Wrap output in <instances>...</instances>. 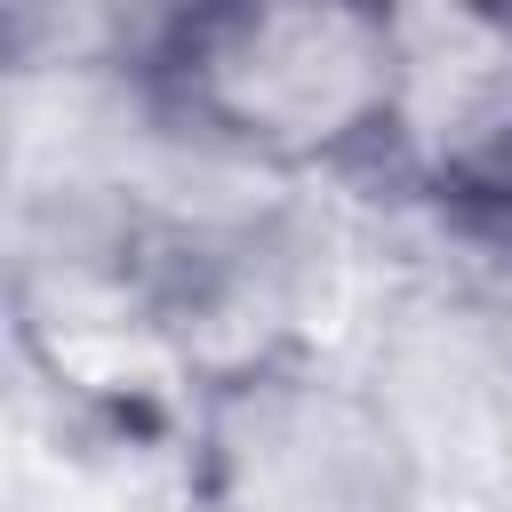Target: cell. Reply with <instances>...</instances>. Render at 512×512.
Listing matches in <instances>:
<instances>
[{"label":"cell","instance_id":"cell-1","mask_svg":"<svg viewBox=\"0 0 512 512\" xmlns=\"http://www.w3.org/2000/svg\"><path fill=\"white\" fill-rule=\"evenodd\" d=\"M168 88L280 176L392 160L400 48L384 0H216L168 56Z\"/></svg>","mask_w":512,"mask_h":512},{"label":"cell","instance_id":"cell-2","mask_svg":"<svg viewBox=\"0 0 512 512\" xmlns=\"http://www.w3.org/2000/svg\"><path fill=\"white\" fill-rule=\"evenodd\" d=\"M192 512H440L408 432L344 352L232 368L184 400Z\"/></svg>","mask_w":512,"mask_h":512},{"label":"cell","instance_id":"cell-3","mask_svg":"<svg viewBox=\"0 0 512 512\" xmlns=\"http://www.w3.org/2000/svg\"><path fill=\"white\" fill-rule=\"evenodd\" d=\"M0 40H8V80L128 64V40L104 0H0Z\"/></svg>","mask_w":512,"mask_h":512},{"label":"cell","instance_id":"cell-4","mask_svg":"<svg viewBox=\"0 0 512 512\" xmlns=\"http://www.w3.org/2000/svg\"><path fill=\"white\" fill-rule=\"evenodd\" d=\"M112 8V24H120V40H128V56H144V64H160L216 0H104Z\"/></svg>","mask_w":512,"mask_h":512},{"label":"cell","instance_id":"cell-5","mask_svg":"<svg viewBox=\"0 0 512 512\" xmlns=\"http://www.w3.org/2000/svg\"><path fill=\"white\" fill-rule=\"evenodd\" d=\"M464 8H472V16H480V24H496V32H504V40H512V0H464Z\"/></svg>","mask_w":512,"mask_h":512},{"label":"cell","instance_id":"cell-6","mask_svg":"<svg viewBox=\"0 0 512 512\" xmlns=\"http://www.w3.org/2000/svg\"><path fill=\"white\" fill-rule=\"evenodd\" d=\"M480 224H488V232H496V248H504V256H512V200H504V208H488V216H480Z\"/></svg>","mask_w":512,"mask_h":512}]
</instances>
